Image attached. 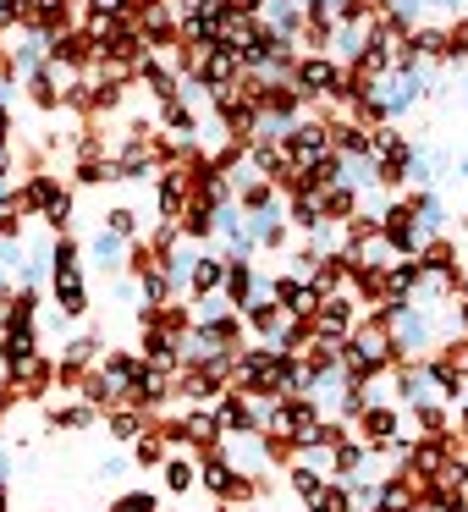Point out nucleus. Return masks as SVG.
<instances>
[{
	"label": "nucleus",
	"instance_id": "39448f33",
	"mask_svg": "<svg viewBox=\"0 0 468 512\" xmlns=\"http://www.w3.org/2000/svg\"><path fill=\"white\" fill-rule=\"evenodd\" d=\"M215 419H221L226 441H243V435H259V397H248V391L226 386L221 397H215Z\"/></svg>",
	"mask_w": 468,
	"mask_h": 512
},
{
	"label": "nucleus",
	"instance_id": "473e14b6",
	"mask_svg": "<svg viewBox=\"0 0 468 512\" xmlns=\"http://www.w3.org/2000/svg\"><path fill=\"white\" fill-rule=\"evenodd\" d=\"M127 468H133V457H105V463L94 468V474H100V485H105V479L116 485V479H127Z\"/></svg>",
	"mask_w": 468,
	"mask_h": 512
},
{
	"label": "nucleus",
	"instance_id": "f03ea898",
	"mask_svg": "<svg viewBox=\"0 0 468 512\" xmlns=\"http://www.w3.org/2000/svg\"><path fill=\"white\" fill-rule=\"evenodd\" d=\"M320 402L314 397H270L259 402V435H281V441H298L303 430H314V419H320Z\"/></svg>",
	"mask_w": 468,
	"mask_h": 512
},
{
	"label": "nucleus",
	"instance_id": "2eb2a0df",
	"mask_svg": "<svg viewBox=\"0 0 468 512\" xmlns=\"http://www.w3.org/2000/svg\"><path fill=\"white\" fill-rule=\"evenodd\" d=\"M105 413L100 408H89L83 397H67V402H50L45 408V430H94Z\"/></svg>",
	"mask_w": 468,
	"mask_h": 512
},
{
	"label": "nucleus",
	"instance_id": "4be33fe9",
	"mask_svg": "<svg viewBox=\"0 0 468 512\" xmlns=\"http://www.w3.org/2000/svg\"><path fill=\"white\" fill-rule=\"evenodd\" d=\"M287 221L292 226H298V232H325V226H331V221H325V210H320V193H287Z\"/></svg>",
	"mask_w": 468,
	"mask_h": 512
},
{
	"label": "nucleus",
	"instance_id": "c9c22d12",
	"mask_svg": "<svg viewBox=\"0 0 468 512\" xmlns=\"http://www.w3.org/2000/svg\"><path fill=\"white\" fill-rule=\"evenodd\" d=\"M457 171H463V177H468V155H457Z\"/></svg>",
	"mask_w": 468,
	"mask_h": 512
},
{
	"label": "nucleus",
	"instance_id": "b1692460",
	"mask_svg": "<svg viewBox=\"0 0 468 512\" xmlns=\"http://www.w3.org/2000/svg\"><path fill=\"white\" fill-rule=\"evenodd\" d=\"M127 457H133L138 468H166V457H171V441L155 430V419L144 424V435L133 441V452H127Z\"/></svg>",
	"mask_w": 468,
	"mask_h": 512
},
{
	"label": "nucleus",
	"instance_id": "6ab92c4d",
	"mask_svg": "<svg viewBox=\"0 0 468 512\" xmlns=\"http://www.w3.org/2000/svg\"><path fill=\"white\" fill-rule=\"evenodd\" d=\"M402 424H413V435H446L452 430V408L446 402H413V408H402Z\"/></svg>",
	"mask_w": 468,
	"mask_h": 512
},
{
	"label": "nucleus",
	"instance_id": "20e7f679",
	"mask_svg": "<svg viewBox=\"0 0 468 512\" xmlns=\"http://www.w3.org/2000/svg\"><path fill=\"white\" fill-rule=\"evenodd\" d=\"M215 122H221L226 138H248V144H254V138H259V122H265V111H259L254 94L226 89V94H215Z\"/></svg>",
	"mask_w": 468,
	"mask_h": 512
},
{
	"label": "nucleus",
	"instance_id": "aec40b11",
	"mask_svg": "<svg viewBox=\"0 0 468 512\" xmlns=\"http://www.w3.org/2000/svg\"><path fill=\"white\" fill-rule=\"evenodd\" d=\"M177 226H182L188 243H210V237H215V204L199 199V193H188V210L177 215Z\"/></svg>",
	"mask_w": 468,
	"mask_h": 512
},
{
	"label": "nucleus",
	"instance_id": "7ed1b4c3",
	"mask_svg": "<svg viewBox=\"0 0 468 512\" xmlns=\"http://www.w3.org/2000/svg\"><path fill=\"white\" fill-rule=\"evenodd\" d=\"M457 457V435L446 430V435H413L408 441V452L397 457V468L402 474H413V479H424V485H430L435 474H441L446 463H452Z\"/></svg>",
	"mask_w": 468,
	"mask_h": 512
},
{
	"label": "nucleus",
	"instance_id": "0eeeda50",
	"mask_svg": "<svg viewBox=\"0 0 468 512\" xmlns=\"http://www.w3.org/2000/svg\"><path fill=\"white\" fill-rule=\"evenodd\" d=\"M265 292H270V298H276V303H281V309H287V314H298V320H314V309H320V303H325L320 292H314L309 281L298 276V270H276V276L265 281Z\"/></svg>",
	"mask_w": 468,
	"mask_h": 512
},
{
	"label": "nucleus",
	"instance_id": "5701e85b",
	"mask_svg": "<svg viewBox=\"0 0 468 512\" xmlns=\"http://www.w3.org/2000/svg\"><path fill=\"white\" fill-rule=\"evenodd\" d=\"M144 424H149V413L144 408H127V402H116V408L105 413V435H111V441H127V446L144 435Z\"/></svg>",
	"mask_w": 468,
	"mask_h": 512
},
{
	"label": "nucleus",
	"instance_id": "cd10ccee",
	"mask_svg": "<svg viewBox=\"0 0 468 512\" xmlns=\"http://www.w3.org/2000/svg\"><path fill=\"white\" fill-rule=\"evenodd\" d=\"M72 215H78V199H72V188H56V199L39 210V221H45L50 232H72Z\"/></svg>",
	"mask_w": 468,
	"mask_h": 512
},
{
	"label": "nucleus",
	"instance_id": "4468645a",
	"mask_svg": "<svg viewBox=\"0 0 468 512\" xmlns=\"http://www.w3.org/2000/svg\"><path fill=\"white\" fill-rule=\"evenodd\" d=\"M83 259H89L94 270H105V276H116V270L127 265V237H116L111 226H100V232L83 243Z\"/></svg>",
	"mask_w": 468,
	"mask_h": 512
},
{
	"label": "nucleus",
	"instance_id": "412c9836",
	"mask_svg": "<svg viewBox=\"0 0 468 512\" xmlns=\"http://www.w3.org/2000/svg\"><path fill=\"white\" fill-rule=\"evenodd\" d=\"M320 210H325V221H331V226H342L347 215H358V210H364V193H358V188H347V182H331V188L320 193Z\"/></svg>",
	"mask_w": 468,
	"mask_h": 512
},
{
	"label": "nucleus",
	"instance_id": "6e6552de",
	"mask_svg": "<svg viewBox=\"0 0 468 512\" xmlns=\"http://www.w3.org/2000/svg\"><path fill=\"white\" fill-rule=\"evenodd\" d=\"M358 309H364V303H358L353 292H336V298H325L320 309H314V331H320L325 342H347L353 325H358Z\"/></svg>",
	"mask_w": 468,
	"mask_h": 512
},
{
	"label": "nucleus",
	"instance_id": "a878e982",
	"mask_svg": "<svg viewBox=\"0 0 468 512\" xmlns=\"http://www.w3.org/2000/svg\"><path fill=\"white\" fill-rule=\"evenodd\" d=\"M177 298V281L166 276V265H149L144 276H138V303H149V309H160V303Z\"/></svg>",
	"mask_w": 468,
	"mask_h": 512
},
{
	"label": "nucleus",
	"instance_id": "72a5a7b5",
	"mask_svg": "<svg viewBox=\"0 0 468 512\" xmlns=\"http://www.w3.org/2000/svg\"><path fill=\"white\" fill-rule=\"evenodd\" d=\"M215 512H265V501H254V507H237V501H215Z\"/></svg>",
	"mask_w": 468,
	"mask_h": 512
},
{
	"label": "nucleus",
	"instance_id": "393cba45",
	"mask_svg": "<svg viewBox=\"0 0 468 512\" xmlns=\"http://www.w3.org/2000/svg\"><path fill=\"white\" fill-rule=\"evenodd\" d=\"M419 265L430 270V276H452V270H457V243H452L446 232H441V237H424Z\"/></svg>",
	"mask_w": 468,
	"mask_h": 512
},
{
	"label": "nucleus",
	"instance_id": "f8f14e48",
	"mask_svg": "<svg viewBox=\"0 0 468 512\" xmlns=\"http://www.w3.org/2000/svg\"><path fill=\"white\" fill-rule=\"evenodd\" d=\"M259 270L248 265V259H226V281H221V298L232 303V309H248V303L259 298Z\"/></svg>",
	"mask_w": 468,
	"mask_h": 512
},
{
	"label": "nucleus",
	"instance_id": "bb28decb",
	"mask_svg": "<svg viewBox=\"0 0 468 512\" xmlns=\"http://www.w3.org/2000/svg\"><path fill=\"white\" fill-rule=\"evenodd\" d=\"M287 490L303 501V507H309V501L325 490V468H314L309 457H298V463H292V474H287Z\"/></svg>",
	"mask_w": 468,
	"mask_h": 512
},
{
	"label": "nucleus",
	"instance_id": "2f4dec72",
	"mask_svg": "<svg viewBox=\"0 0 468 512\" xmlns=\"http://www.w3.org/2000/svg\"><path fill=\"white\" fill-rule=\"evenodd\" d=\"M457 61H468V17L446 28V67H457Z\"/></svg>",
	"mask_w": 468,
	"mask_h": 512
},
{
	"label": "nucleus",
	"instance_id": "7c9ffc66",
	"mask_svg": "<svg viewBox=\"0 0 468 512\" xmlns=\"http://www.w3.org/2000/svg\"><path fill=\"white\" fill-rule=\"evenodd\" d=\"M23 204H17V188L12 193H0V237H23Z\"/></svg>",
	"mask_w": 468,
	"mask_h": 512
},
{
	"label": "nucleus",
	"instance_id": "423d86ee",
	"mask_svg": "<svg viewBox=\"0 0 468 512\" xmlns=\"http://www.w3.org/2000/svg\"><path fill=\"white\" fill-rule=\"evenodd\" d=\"M6 391H12V402H45V397H56V358L39 353L34 364L12 369V375H6Z\"/></svg>",
	"mask_w": 468,
	"mask_h": 512
},
{
	"label": "nucleus",
	"instance_id": "1a4fd4ad",
	"mask_svg": "<svg viewBox=\"0 0 468 512\" xmlns=\"http://www.w3.org/2000/svg\"><path fill=\"white\" fill-rule=\"evenodd\" d=\"M133 83L138 89H149L155 94V105H166V100H182V72L171 67V61H160V56H138V67H133Z\"/></svg>",
	"mask_w": 468,
	"mask_h": 512
},
{
	"label": "nucleus",
	"instance_id": "9d476101",
	"mask_svg": "<svg viewBox=\"0 0 468 512\" xmlns=\"http://www.w3.org/2000/svg\"><path fill=\"white\" fill-rule=\"evenodd\" d=\"M39 353H45V347H39V325H6V331H0V375L34 364Z\"/></svg>",
	"mask_w": 468,
	"mask_h": 512
},
{
	"label": "nucleus",
	"instance_id": "ddd939ff",
	"mask_svg": "<svg viewBox=\"0 0 468 512\" xmlns=\"http://www.w3.org/2000/svg\"><path fill=\"white\" fill-rule=\"evenodd\" d=\"M243 325H248V336H259V342H276L281 325H287V309H281L270 292H259V298L243 309Z\"/></svg>",
	"mask_w": 468,
	"mask_h": 512
},
{
	"label": "nucleus",
	"instance_id": "c85d7f7f",
	"mask_svg": "<svg viewBox=\"0 0 468 512\" xmlns=\"http://www.w3.org/2000/svg\"><path fill=\"white\" fill-rule=\"evenodd\" d=\"M314 507L320 512H358L353 507V485H347V479H325V490L314 496Z\"/></svg>",
	"mask_w": 468,
	"mask_h": 512
},
{
	"label": "nucleus",
	"instance_id": "dca6fc26",
	"mask_svg": "<svg viewBox=\"0 0 468 512\" xmlns=\"http://www.w3.org/2000/svg\"><path fill=\"white\" fill-rule=\"evenodd\" d=\"M221 281H226V259L221 254H199L193 259V276H188V298L204 303V298H221Z\"/></svg>",
	"mask_w": 468,
	"mask_h": 512
},
{
	"label": "nucleus",
	"instance_id": "f257e3e1",
	"mask_svg": "<svg viewBox=\"0 0 468 512\" xmlns=\"http://www.w3.org/2000/svg\"><path fill=\"white\" fill-rule=\"evenodd\" d=\"M287 83L303 94V105L353 94V89H347V67H342V61H336V56H314V50H303V56H298V67L287 72Z\"/></svg>",
	"mask_w": 468,
	"mask_h": 512
},
{
	"label": "nucleus",
	"instance_id": "f3484780",
	"mask_svg": "<svg viewBox=\"0 0 468 512\" xmlns=\"http://www.w3.org/2000/svg\"><path fill=\"white\" fill-rule=\"evenodd\" d=\"M160 133L177 138V144H199V111H193V100H166L160 105Z\"/></svg>",
	"mask_w": 468,
	"mask_h": 512
},
{
	"label": "nucleus",
	"instance_id": "a211bd4d",
	"mask_svg": "<svg viewBox=\"0 0 468 512\" xmlns=\"http://www.w3.org/2000/svg\"><path fill=\"white\" fill-rule=\"evenodd\" d=\"M160 485H166V496H193L199 490V457L193 452H171L166 468H160Z\"/></svg>",
	"mask_w": 468,
	"mask_h": 512
},
{
	"label": "nucleus",
	"instance_id": "f704fd0d",
	"mask_svg": "<svg viewBox=\"0 0 468 512\" xmlns=\"http://www.w3.org/2000/svg\"><path fill=\"white\" fill-rule=\"evenodd\" d=\"M0 512H12V485L0 479Z\"/></svg>",
	"mask_w": 468,
	"mask_h": 512
},
{
	"label": "nucleus",
	"instance_id": "c756f323",
	"mask_svg": "<svg viewBox=\"0 0 468 512\" xmlns=\"http://www.w3.org/2000/svg\"><path fill=\"white\" fill-rule=\"evenodd\" d=\"M100 226H111L116 237H127V243H133V237H138V210H133V204H111V210L100 215Z\"/></svg>",
	"mask_w": 468,
	"mask_h": 512
},
{
	"label": "nucleus",
	"instance_id": "9b49d317",
	"mask_svg": "<svg viewBox=\"0 0 468 512\" xmlns=\"http://www.w3.org/2000/svg\"><path fill=\"white\" fill-rule=\"evenodd\" d=\"M248 232H254V243L270 248V254H287V248H292V221H287V210H281V204L248 215Z\"/></svg>",
	"mask_w": 468,
	"mask_h": 512
}]
</instances>
